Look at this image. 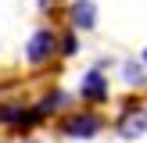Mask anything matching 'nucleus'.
<instances>
[{"mask_svg":"<svg viewBox=\"0 0 147 143\" xmlns=\"http://www.w3.org/2000/svg\"><path fill=\"white\" fill-rule=\"evenodd\" d=\"M57 129H61V136H68V140H93V136H100V129H104V118H100L97 111H68L57 122Z\"/></svg>","mask_w":147,"mask_h":143,"instance_id":"obj_1","label":"nucleus"},{"mask_svg":"<svg viewBox=\"0 0 147 143\" xmlns=\"http://www.w3.org/2000/svg\"><path fill=\"white\" fill-rule=\"evenodd\" d=\"M122 79H126V86H144L147 82V64L144 61H126L122 64Z\"/></svg>","mask_w":147,"mask_h":143,"instance_id":"obj_6","label":"nucleus"},{"mask_svg":"<svg viewBox=\"0 0 147 143\" xmlns=\"http://www.w3.org/2000/svg\"><path fill=\"white\" fill-rule=\"evenodd\" d=\"M68 18H72V25L76 29H93L97 25V7H93V0H76V4L68 7Z\"/></svg>","mask_w":147,"mask_h":143,"instance_id":"obj_5","label":"nucleus"},{"mask_svg":"<svg viewBox=\"0 0 147 143\" xmlns=\"http://www.w3.org/2000/svg\"><path fill=\"white\" fill-rule=\"evenodd\" d=\"M108 97H111V86H108V75L100 68H90L83 75V82H79V100H86L90 107H100L108 104Z\"/></svg>","mask_w":147,"mask_h":143,"instance_id":"obj_4","label":"nucleus"},{"mask_svg":"<svg viewBox=\"0 0 147 143\" xmlns=\"http://www.w3.org/2000/svg\"><path fill=\"white\" fill-rule=\"evenodd\" d=\"M115 132H119L122 140H140V136H147V104L126 100L122 114L115 118Z\"/></svg>","mask_w":147,"mask_h":143,"instance_id":"obj_3","label":"nucleus"},{"mask_svg":"<svg viewBox=\"0 0 147 143\" xmlns=\"http://www.w3.org/2000/svg\"><path fill=\"white\" fill-rule=\"evenodd\" d=\"M57 54H61V43H57V32H54V29H36V32L29 36V43H25V61L32 64V68L50 64Z\"/></svg>","mask_w":147,"mask_h":143,"instance_id":"obj_2","label":"nucleus"},{"mask_svg":"<svg viewBox=\"0 0 147 143\" xmlns=\"http://www.w3.org/2000/svg\"><path fill=\"white\" fill-rule=\"evenodd\" d=\"M140 61H144V64H147V50H144V54H140Z\"/></svg>","mask_w":147,"mask_h":143,"instance_id":"obj_8","label":"nucleus"},{"mask_svg":"<svg viewBox=\"0 0 147 143\" xmlns=\"http://www.w3.org/2000/svg\"><path fill=\"white\" fill-rule=\"evenodd\" d=\"M76 50H79V43H76V36H65V39H61V57H72V54H76Z\"/></svg>","mask_w":147,"mask_h":143,"instance_id":"obj_7","label":"nucleus"}]
</instances>
